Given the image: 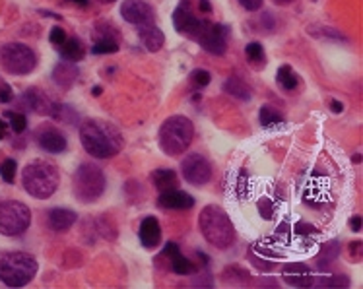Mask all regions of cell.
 Here are the masks:
<instances>
[{
  "label": "cell",
  "instance_id": "d4e9b609",
  "mask_svg": "<svg viewBox=\"0 0 363 289\" xmlns=\"http://www.w3.org/2000/svg\"><path fill=\"white\" fill-rule=\"evenodd\" d=\"M276 82L286 91H291L299 86V78H297L296 70L289 67V64H284V67L278 68V74H276Z\"/></svg>",
  "mask_w": 363,
  "mask_h": 289
},
{
  "label": "cell",
  "instance_id": "d590c367",
  "mask_svg": "<svg viewBox=\"0 0 363 289\" xmlns=\"http://www.w3.org/2000/svg\"><path fill=\"white\" fill-rule=\"evenodd\" d=\"M67 38H68L67 31L62 30V28H52L51 33H49V41H51V45H55L57 49L67 41Z\"/></svg>",
  "mask_w": 363,
  "mask_h": 289
},
{
  "label": "cell",
  "instance_id": "d6a6232c",
  "mask_svg": "<svg viewBox=\"0 0 363 289\" xmlns=\"http://www.w3.org/2000/svg\"><path fill=\"white\" fill-rule=\"evenodd\" d=\"M257 206H259L260 215L264 217V220H272L274 217V206H272V202L268 196H260L259 202H257Z\"/></svg>",
  "mask_w": 363,
  "mask_h": 289
},
{
  "label": "cell",
  "instance_id": "277c9868",
  "mask_svg": "<svg viewBox=\"0 0 363 289\" xmlns=\"http://www.w3.org/2000/svg\"><path fill=\"white\" fill-rule=\"evenodd\" d=\"M39 264L30 252H6L0 256V282L8 288H23L38 276Z\"/></svg>",
  "mask_w": 363,
  "mask_h": 289
},
{
  "label": "cell",
  "instance_id": "4316f807",
  "mask_svg": "<svg viewBox=\"0 0 363 289\" xmlns=\"http://www.w3.org/2000/svg\"><path fill=\"white\" fill-rule=\"evenodd\" d=\"M350 280L344 274L338 276H323V278H317L313 288H334V289H342L348 288Z\"/></svg>",
  "mask_w": 363,
  "mask_h": 289
},
{
  "label": "cell",
  "instance_id": "52a82bcc",
  "mask_svg": "<svg viewBox=\"0 0 363 289\" xmlns=\"http://www.w3.org/2000/svg\"><path fill=\"white\" fill-rule=\"evenodd\" d=\"M0 64L12 76H28L38 67V57L28 45L6 43L0 47Z\"/></svg>",
  "mask_w": 363,
  "mask_h": 289
},
{
  "label": "cell",
  "instance_id": "4fadbf2b",
  "mask_svg": "<svg viewBox=\"0 0 363 289\" xmlns=\"http://www.w3.org/2000/svg\"><path fill=\"white\" fill-rule=\"evenodd\" d=\"M38 144L39 148L45 149V152H49V154H62L68 146L65 134L60 132V130H57V128H52V126H43V128H39Z\"/></svg>",
  "mask_w": 363,
  "mask_h": 289
},
{
  "label": "cell",
  "instance_id": "f6af8a7d",
  "mask_svg": "<svg viewBox=\"0 0 363 289\" xmlns=\"http://www.w3.org/2000/svg\"><path fill=\"white\" fill-rule=\"evenodd\" d=\"M6 136H8V125H6V120L0 119V140H4Z\"/></svg>",
  "mask_w": 363,
  "mask_h": 289
},
{
  "label": "cell",
  "instance_id": "2e32d148",
  "mask_svg": "<svg viewBox=\"0 0 363 289\" xmlns=\"http://www.w3.org/2000/svg\"><path fill=\"white\" fill-rule=\"evenodd\" d=\"M138 39H140L142 47L150 52H157L165 43V35L156 23L138 26Z\"/></svg>",
  "mask_w": 363,
  "mask_h": 289
},
{
  "label": "cell",
  "instance_id": "f546056e",
  "mask_svg": "<svg viewBox=\"0 0 363 289\" xmlns=\"http://www.w3.org/2000/svg\"><path fill=\"white\" fill-rule=\"evenodd\" d=\"M16 171H18V164H16V159H12V157H8V159H4L0 164V177H2V181L6 185H14Z\"/></svg>",
  "mask_w": 363,
  "mask_h": 289
},
{
  "label": "cell",
  "instance_id": "7c38bea8",
  "mask_svg": "<svg viewBox=\"0 0 363 289\" xmlns=\"http://www.w3.org/2000/svg\"><path fill=\"white\" fill-rule=\"evenodd\" d=\"M201 18H196L193 14V8H191V0H181V4L175 8L173 12V26L175 31L183 33L186 38H193V33L199 28Z\"/></svg>",
  "mask_w": 363,
  "mask_h": 289
},
{
  "label": "cell",
  "instance_id": "681fc988",
  "mask_svg": "<svg viewBox=\"0 0 363 289\" xmlns=\"http://www.w3.org/2000/svg\"><path fill=\"white\" fill-rule=\"evenodd\" d=\"M99 2H104V4H111V2H115V0H99Z\"/></svg>",
  "mask_w": 363,
  "mask_h": 289
},
{
  "label": "cell",
  "instance_id": "9c48e42d",
  "mask_svg": "<svg viewBox=\"0 0 363 289\" xmlns=\"http://www.w3.org/2000/svg\"><path fill=\"white\" fill-rule=\"evenodd\" d=\"M191 39L199 41L202 49L212 55H223L228 51V28L222 23H210L208 20H201Z\"/></svg>",
  "mask_w": 363,
  "mask_h": 289
},
{
  "label": "cell",
  "instance_id": "ffe728a7",
  "mask_svg": "<svg viewBox=\"0 0 363 289\" xmlns=\"http://www.w3.org/2000/svg\"><path fill=\"white\" fill-rule=\"evenodd\" d=\"M22 101L30 107L31 111L39 113V115H49V113H51L52 103L49 101V97L45 96L43 91L38 88L28 89L22 96Z\"/></svg>",
  "mask_w": 363,
  "mask_h": 289
},
{
  "label": "cell",
  "instance_id": "8fae6325",
  "mask_svg": "<svg viewBox=\"0 0 363 289\" xmlns=\"http://www.w3.org/2000/svg\"><path fill=\"white\" fill-rule=\"evenodd\" d=\"M121 16L125 22L133 26H146V23H154L156 20L154 6L148 0H125L121 4Z\"/></svg>",
  "mask_w": 363,
  "mask_h": 289
},
{
  "label": "cell",
  "instance_id": "4dcf8cb0",
  "mask_svg": "<svg viewBox=\"0 0 363 289\" xmlns=\"http://www.w3.org/2000/svg\"><path fill=\"white\" fill-rule=\"evenodd\" d=\"M284 280L289 285H294V288H313L315 276H311V272H307V274H289L284 276Z\"/></svg>",
  "mask_w": 363,
  "mask_h": 289
},
{
  "label": "cell",
  "instance_id": "b9f144b4",
  "mask_svg": "<svg viewBox=\"0 0 363 289\" xmlns=\"http://www.w3.org/2000/svg\"><path fill=\"white\" fill-rule=\"evenodd\" d=\"M350 225H352V231L359 233V231H362V215H354V217H352V222H350Z\"/></svg>",
  "mask_w": 363,
  "mask_h": 289
},
{
  "label": "cell",
  "instance_id": "484cf974",
  "mask_svg": "<svg viewBox=\"0 0 363 289\" xmlns=\"http://www.w3.org/2000/svg\"><path fill=\"white\" fill-rule=\"evenodd\" d=\"M245 57L249 60V64L255 68L264 67V49H262V45L259 41H252V43L247 45V49H245Z\"/></svg>",
  "mask_w": 363,
  "mask_h": 289
},
{
  "label": "cell",
  "instance_id": "ac0fdd59",
  "mask_svg": "<svg viewBox=\"0 0 363 289\" xmlns=\"http://www.w3.org/2000/svg\"><path fill=\"white\" fill-rule=\"evenodd\" d=\"M52 80L55 84L62 89L72 88L76 82V78H78V67H76L74 62H68V60H62L59 62L57 67L52 68Z\"/></svg>",
  "mask_w": 363,
  "mask_h": 289
},
{
  "label": "cell",
  "instance_id": "1f68e13d",
  "mask_svg": "<svg viewBox=\"0 0 363 289\" xmlns=\"http://www.w3.org/2000/svg\"><path fill=\"white\" fill-rule=\"evenodd\" d=\"M4 117L8 119L10 126H12V130L16 134H22L26 130V126H28V119H26V115L23 113L18 111H4Z\"/></svg>",
  "mask_w": 363,
  "mask_h": 289
},
{
  "label": "cell",
  "instance_id": "ee69618b",
  "mask_svg": "<svg viewBox=\"0 0 363 289\" xmlns=\"http://www.w3.org/2000/svg\"><path fill=\"white\" fill-rule=\"evenodd\" d=\"M330 111H334V113L344 111V105H342V101H336V99H333V101H330Z\"/></svg>",
  "mask_w": 363,
  "mask_h": 289
},
{
  "label": "cell",
  "instance_id": "8d00e7d4",
  "mask_svg": "<svg viewBox=\"0 0 363 289\" xmlns=\"http://www.w3.org/2000/svg\"><path fill=\"white\" fill-rule=\"evenodd\" d=\"M14 99V91L8 84H0V103H10Z\"/></svg>",
  "mask_w": 363,
  "mask_h": 289
},
{
  "label": "cell",
  "instance_id": "7a4b0ae2",
  "mask_svg": "<svg viewBox=\"0 0 363 289\" xmlns=\"http://www.w3.org/2000/svg\"><path fill=\"white\" fill-rule=\"evenodd\" d=\"M60 183V175L57 167L45 159H33L22 171V185L26 193L33 198L47 200L57 193Z\"/></svg>",
  "mask_w": 363,
  "mask_h": 289
},
{
  "label": "cell",
  "instance_id": "7dc6e473",
  "mask_svg": "<svg viewBox=\"0 0 363 289\" xmlns=\"http://www.w3.org/2000/svg\"><path fill=\"white\" fill-rule=\"evenodd\" d=\"M276 4H280V6H284V4H289L291 0H274Z\"/></svg>",
  "mask_w": 363,
  "mask_h": 289
},
{
  "label": "cell",
  "instance_id": "bcb514c9",
  "mask_svg": "<svg viewBox=\"0 0 363 289\" xmlns=\"http://www.w3.org/2000/svg\"><path fill=\"white\" fill-rule=\"evenodd\" d=\"M91 94H94V96H101V88H99V86H96V88H94V91H91Z\"/></svg>",
  "mask_w": 363,
  "mask_h": 289
},
{
  "label": "cell",
  "instance_id": "603a6c76",
  "mask_svg": "<svg viewBox=\"0 0 363 289\" xmlns=\"http://www.w3.org/2000/svg\"><path fill=\"white\" fill-rule=\"evenodd\" d=\"M152 183L157 191L177 188V173L171 169H156L152 173Z\"/></svg>",
  "mask_w": 363,
  "mask_h": 289
},
{
  "label": "cell",
  "instance_id": "836d02e7",
  "mask_svg": "<svg viewBox=\"0 0 363 289\" xmlns=\"http://www.w3.org/2000/svg\"><path fill=\"white\" fill-rule=\"evenodd\" d=\"M307 272H311V268L307 266V264H301V262H291V264H286V266H284V276L307 274Z\"/></svg>",
  "mask_w": 363,
  "mask_h": 289
},
{
  "label": "cell",
  "instance_id": "f1b7e54d",
  "mask_svg": "<svg viewBox=\"0 0 363 289\" xmlns=\"http://www.w3.org/2000/svg\"><path fill=\"white\" fill-rule=\"evenodd\" d=\"M117 51H119V43L113 38L97 39L96 43H94V47H91V52H94V55H109V52Z\"/></svg>",
  "mask_w": 363,
  "mask_h": 289
},
{
  "label": "cell",
  "instance_id": "83f0119b",
  "mask_svg": "<svg viewBox=\"0 0 363 289\" xmlns=\"http://www.w3.org/2000/svg\"><path fill=\"white\" fill-rule=\"evenodd\" d=\"M259 120H260V125L264 126V128H268V126L282 125L284 117L280 115V113L276 111V109H272L270 105H264L259 113Z\"/></svg>",
  "mask_w": 363,
  "mask_h": 289
},
{
  "label": "cell",
  "instance_id": "74e56055",
  "mask_svg": "<svg viewBox=\"0 0 363 289\" xmlns=\"http://www.w3.org/2000/svg\"><path fill=\"white\" fill-rule=\"evenodd\" d=\"M252 264L262 270V272H272L276 268L274 262H264V259H260V256H252Z\"/></svg>",
  "mask_w": 363,
  "mask_h": 289
},
{
  "label": "cell",
  "instance_id": "7402d4cb",
  "mask_svg": "<svg viewBox=\"0 0 363 289\" xmlns=\"http://www.w3.org/2000/svg\"><path fill=\"white\" fill-rule=\"evenodd\" d=\"M338 254H340V245H338V241H328L323 245L320 252L317 254V268L319 270H326V268L333 264L334 260L338 259Z\"/></svg>",
  "mask_w": 363,
  "mask_h": 289
},
{
  "label": "cell",
  "instance_id": "f35d334b",
  "mask_svg": "<svg viewBox=\"0 0 363 289\" xmlns=\"http://www.w3.org/2000/svg\"><path fill=\"white\" fill-rule=\"evenodd\" d=\"M238 2L245 10H249V12H257L262 6V0H238Z\"/></svg>",
  "mask_w": 363,
  "mask_h": 289
},
{
  "label": "cell",
  "instance_id": "30bf717a",
  "mask_svg": "<svg viewBox=\"0 0 363 289\" xmlns=\"http://www.w3.org/2000/svg\"><path fill=\"white\" fill-rule=\"evenodd\" d=\"M181 175L189 185L204 186L212 178V164L201 154H189L181 162Z\"/></svg>",
  "mask_w": 363,
  "mask_h": 289
},
{
  "label": "cell",
  "instance_id": "60d3db41",
  "mask_svg": "<svg viewBox=\"0 0 363 289\" xmlns=\"http://www.w3.org/2000/svg\"><path fill=\"white\" fill-rule=\"evenodd\" d=\"M362 246L363 243H359V241H354V243H352V256H354V262H359V259H362Z\"/></svg>",
  "mask_w": 363,
  "mask_h": 289
},
{
  "label": "cell",
  "instance_id": "e0dca14e",
  "mask_svg": "<svg viewBox=\"0 0 363 289\" xmlns=\"http://www.w3.org/2000/svg\"><path fill=\"white\" fill-rule=\"evenodd\" d=\"M76 212L74 210H68V208H52L47 214V222H49V227L57 233H62V231H68L76 223Z\"/></svg>",
  "mask_w": 363,
  "mask_h": 289
},
{
  "label": "cell",
  "instance_id": "8992f818",
  "mask_svg": "<svg viewBox=\"0 0 363 289\" xmlns=\"http://www.w3.org/2000/svg\"><path fill=\"white\" fill-rule=\"evenodd\" d=\"M107 186L105 173L94 164H82L74 173L72 191L74 196L84 204H91L97 198H101Z\"/></svg>",
  "mask_w": 363,
  "mask_h": 289
},
{
  "label": "cell",
  "instance_id": "c3c4849f",
  "mask_svg": "<svg viewBox=\"0 0 363 289\" xmlns=\"http://www.w3.org/2000/svg\"><path fill=\"white\" fill-rule=\"evenodd\" d=\"M74 2H78V4H88V0H74Z\"/></svg>",
  "mask_w": 363,
  "mask_h": 289
},
{
  "label": "cell",
  "instance_id": "ab89813d",
  "mask_svg": "<svg viewBox=\"0 0 363 289\" xmlns=\"http://www.w3.org/2000/svg\"><path fill=\"white\" fill-rule=\"evenodd\" d=\"M315 227L311 223H297L296 225V233L297 235H315Z\"/></svg>",
  "mask_w": 363,
  "mask_h": 289
},
{
  "label": "cell",
  "instance_id": "7bdbcfd3",
  "mask_svg": "<svg viewBox=\"0 0 363 289\" xmlns=\"http://www.w3.org/2000/svg\"><path fill=\"white\" fill-rule=\"evenodd\" d=\"M199 8H201V12H204V14H210V12H212V4H210L208 0H199Z\"/></svg>",
  "mask_w": 363,
  "mask_h": 289
},
{
  "label": "cell",
  "instance_id": "44dd1931",
  "mask_svg": "<svg viewBox=\"0 0 363 289\" xmlns=\"http://www.w3.org/2000/svg\"><path fill=\"white\" fill-rule=\"evenodd\" d=\"M59 55L68 62H80L86 55V49L78 38H67V41L59 47Z\"/></svg>",
  "mask_w": 363,
  "mask_h": 289
},
{
  "label": "cell",
  "instance_id": "5b68a950",
  "mask_svg": "<svg viewBox=\"0 0 363 289\" xmlns=\"http://www.w3.org/2000/svg\"><path fill=\"white\" fill-rule=\"evenodd\" d=\"M194 136V126L191 119L183 115L169 117L160 128V148L165 152V156L177 157L189 149Z\"/></svg>",
  "mask_w": 363,
  "mask_h": 289
},
{
  "label": "cell",
  "instance_id": "6da1fadb",
  "mask_svg": "<svg viewBox=\"0 0 363 289\" xmlns=\"http://www.w3.org/2000/svg\"><path fill=\"white\" fill-rule=\"evenodd\" d=\"M80 142L91 157L107 159L123 149V138L115 126L104 120H86L80 126Z\"/></svg>",
  "mask_w": 363,
  "mask_h": 289
},
{
  "label": "cell",
  "instance_id": "cb8c5ba5",
  "mask_svg": "<svg viewBox=\"0 0 363 289\" xmlns=\"http://www.w3.org/2000/svg\"><path fill=\"white\" fill-rule=\"evenodd\" d=\"M223 89H225L230 96L238 97L239 101H249L252 96L251 88H249V86H247L243 80L235 78V76H231V78H228V80H225V84H223Z\"/></svg>",
  "mask_w": 363,
  "mask_h": 289
},
{
  "label": "cell",
  "instance_id": "e575fe53",
  "mask_svg": "<svg viewBox=\"0 0 363 289\" xmlns=\"http://www.w3.org/2000/svg\"><path fill=\"white\" fill-rule=\"evenodd\" d=\"M193 82L199 86V88H204V86H208V84L212 82V76H210V72L208 70H202V68H199V70H194L193 72Z\"/></svg>",
  "mask_w": 363,
  "mask_h": 289
},
{
  "label": "cell",
  "instance_id": "5bb4252c",
  "mask_svg": "<svg viewBox=\"0 0 363 289\" xmlns=\"http://www.w3.org/2000/svg\"><path fill=\"white\" fill-rule=\"evenodd\" d=\"M157 206L165 208V210H189L194 206V198L179 188H169V191H162L160 198H157Z\"/></svg>",
  "mask_w": 363,
  "mask_h": 289
},
{
  "label": "cell",
  "instance_id": "3957f363",
  "mask_svg": "<svg viewBox=\"0 0 363 289\" xmlns=\"http://www.w3.org/2000/svg\"><path fill=\"white\" fill-rule=\"evenodd\" d=\"M199 225L204 239L216 249H230L235 241V230L231 223L230 215L220 206H206L201 212Z\"/></svg>",
  "mask_w": 363,
  "mask_h": 289
},
{
  "label": "cell",
  "instance_id": "9a60e30c",
  "mask_svg": "<svg viewBox=\"0 0 363 289\" xmlns=\"http://www.w3.org/2000/svg\"><path fill=\"white\" fill-rule=\"evenodd\" d=\"M138 235H140L142 246H146V249H156V246L160 245V241H162V225L157 222V217H154V215L144 217L140 223Z\"/></svg>",
  "mask_w": 363,
  "mask_h": 289
},
{
  "label": "cell",
  "instance_id": "d6986e66",
  "mask_svg": "<svg viewBox=\"0 0 363 289\" xmlns=\"http://www.w3.org/2000/svg\"><path fill=\"white\" fill-rule=\"evenodd\" d=\"M163 254H165V256H169L171 270H173L175 274L189 276L194 270L193 262L181 254V251H179V246L175 245V243H167L165 249H163Z\"/></svg>",
  "mask_w": 363,
  "mask_h": 289
},
{
  "label": "cell",
  "instance_id": "ba28073f",
  "mask_svg": "<svg viewBox=\"0 0 363 289\" xmlns=\"http://www.w3.org/2000/svg\"><path fill=\"white\" fill-rule=\"evenodd\" d=\"M31 223V210L20 200L0 202V233L16 237L28 231Z\"/></svg>",
  "mask_w": 363,
  "mask_h": 289
}]
</instances>
